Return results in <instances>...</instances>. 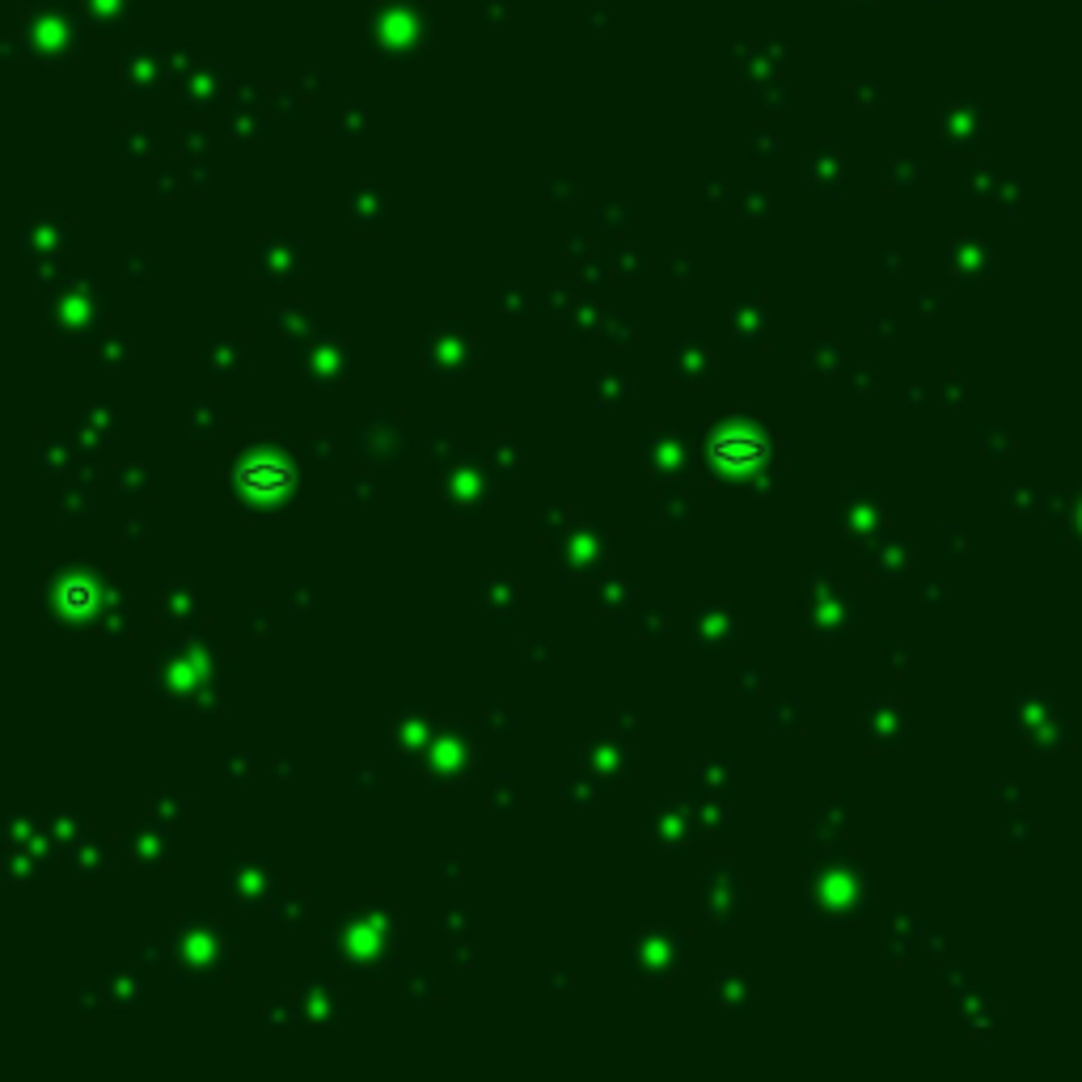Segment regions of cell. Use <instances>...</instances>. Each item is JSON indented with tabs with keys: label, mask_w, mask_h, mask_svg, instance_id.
Segmentation results:
<instances>
[{
	"label": "cell",
	"mask_w": 1082,
	"mask_h": 1082,
	"mask_svg": "<svg viewBox=\"0 0 1082 1082\" xmlns=\"http://www.w3.org/2000/svg\"><path fill=\"white\" fill-rule=\"evenodd\" d=\"M288 483H292V474H288V466H279V461H250V466L242 469V486L245 491H254V495H279Z\"/></svg>",
	"instance_id": "1"
}]
</instances>
